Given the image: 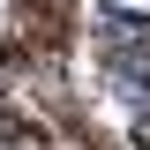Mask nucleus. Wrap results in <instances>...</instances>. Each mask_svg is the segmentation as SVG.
Segmentation results:
<instances>
[{"label": "nucleus", "instance_id": "f257e3e1", "mask_svg": "<svg viewBox=\"0 0 150 150\" xmlns=\"http://www.w3.org/2000/svg\"><path fill=\"white\" fill-rule=\"evenodd\" d=\"M98 38H105L112 53H128V45H135V53L150 60V15H128V8H98Z\"/></svg>", "mask_w": 150, "mask_h": 150}, {"label": "nucleus", "instance_id": "f03ea898", "mask_svg": "<svg viewBox=\"0 0 150 150\" xmlns=\"http://www.w3.org/2000/svg\"><path fill=\"white\" fill-rule=\"evenodd\" d=\"M112 90H120V105L135 112V120H150V60H112Z\"/></svg>", "mask_w": 150, "mask_h": 150}]
</instances>
